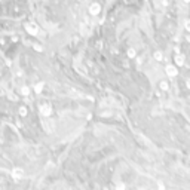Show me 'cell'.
I'll list each match as a JSON object with an SVG mask.
<instances>
[{
  "label": "cell",
  "mask_w": 190,
  "mask_h": 190,
  "mask_svg": "<svg viewBox=\"0 0 190 190\" xmlns=\"http://www.w3.org/2000/svg\"><path fill=\"white\" fill-rule=\"evenodd\" d=\"M27 113H28V110H27V107H24V106H21V107H19V116H22V117H25V116H27Z\"/></svg>",
  "instance_id": "9c48e42d"
},
{
  "label": "cell",
  "mask_w": 190,
  "mask_h": 190,
  "mask_svg": "<svg viewBox=\"0 0 190 190\" xmlns=\"http://www.w3.org/2000/svg\"><path fill=\"white\" fill-rule=\"evenodd\" d=\"M39 110H40V114H42L43 117H49V116L52 114V107H51L49 104H42Z\"/></svg>",
  "instance_id": "6da1fadb"
},
{
  "label": "cell",
  "mask_w": 190,
  "mask_h": 190,
  "mask_svg": "<svg viewBox=\"0 0 190 190\" xmlns=\"http://www.w3.org/2000/svg\"><path fill=\"white\" fill-rule=\"evenodd\" d=\"M24 175H25V172H24V169H22V168H13V169H12V178H15L16 181L22 180V178H24Z\"/></svg>",
  "instance_id": "7a4b0ae2"
},
{
  "label": "cell",
  "mask_w": 190,
  "mask_h": 190,
  "mask_svg": "<svg viewBox=\"0 0 190 190\" xmlns=\"http://www.w3.org/2000/svg\"><path fill=\"white\" fill-rule=\"evenodd\" d=\"M186 86H187V88H189V89H190V79H189V80H187V82H186Z\"/></svg>",
  "instance_id": "9a60e30c"
},
{
  "label": "cell",
  "mask_w": 190,
  "mask_h": 190,
  "mask_svg": "<svg viewBox=\"0 0 190 190\" xmlns=\"http://www.w3.org/2000/svg\"><path fill=\"white\" fill-rule=\"evenodd\" d=\"M155 58H156L158 61H162V58H163V55H162V52H155Z\"/></svg>",
  "instance_id": "8fae6325"
},
{
  "label": "cell",
  "mask_w": 190,
  "mask_h": 190,
  "mask_svg": "<svg viewBox=\"0 0 190 190\" xmlns=\"http://www.w3.org/2000/svg\"><path fill=\"white\" fill-rule=\"evenodd\" d=\"M100 10H101V7H100V4H98V3H92V4H91V7H89V12H91L92 15L100 13Z\"/></svg>",
  "instance_id": "5b68a950"
},
{
  "label": "cell",
  "mask_w": 190,
  "mask_h": 190,
  "mask_svg": "<svg viewBox=\"0 0 190 190\" xmlns=\"http://www.w3.org/2000/svg\"><path fill=\"white\" fill-rule=\"evenodd\" d=\"M166 74L169 76V77H175L177 74H178V70H177V67H174V65H166Z\"/></svg>",
  "instance_id": "277c9868"
},
{
  "label": "cell",
  "mask_w": 190,
  "mask_h": 190,
  "mask_svg": "<svg viewBox=\"0 0 190 190\" xmlns=\"http://www.w3.org/2000/svg\"><path fill=\"white\" fill-rule=\"evenodd\" d=\"M186 27H187V30L190 31V22H187V25H186Z\"/></svg>",
  "instance_id": "2e32d148"
},
{
  "label": "cell",
  "mask_w": 190,
  "mask_h": 190,
  "mask_svg": "<svg viewBox=\"0 0 190 190\" xmlns=\"http://www.w3.org/2000/svg\"><path fill=\"white\" fill-rule=\"evenodd\" d=\"M159 86H161V89H162V91H168V89H169V83H168L166 80H162Z\"/></svg>",
  "instance_id": "ba28073f"
},
{
  "label": "cell",
  "mask_w": 190,
  "mask_h": 190,
  "mask_svg": "<svg viewBox=\"0 0 190 190\" xmlns=\"http://www.w3.org/2000/svg\"><path fill=\"white\" fill-rule=\"evenodd\" d=\"M25 30H27L30 34H33V36H36V34L39 33V27H37L36 24H27V25H25Z\"/></svg>",
  "instance_id": "3957f363"
},
{
  "label": "cell",
  "mask_w": 190,
  "mask_h": 190,
  "mask_svg": "<svg viewBox=\"0 0 190 190\" xmlns=\"http://www.w3.org/2000/svg\"><path fill=\"white\" fill-rule=\"evenodd\" d=\"M43 86H45V83H43V82H40V83L34 85V92H36V94H40V92L43 91Z\"/></svg>",
  "instance_id": "8992f818"
},
{
  "label": "cell",
  "mask_w": 190,
  "mask_h": 190,
  "mask_svg": "<svg viewBox=\"0 0 190 190\" xmlns=\"http://www.w3.org/2000/svg\"><path fill=\"white\" fill-rule=\"evenodd\" d=\"M128 56H129V58H134V56H135V51H134V49H129V51H128Z\"/></svg>",
  "instance_id": "4fadbf2b"
},
{
  "label": "cell",
  "mask_w": 190,
  "mask_h": 190,
  "mask_svg": "<svg viewBox=\"0 0 190 190\" xmlns=\"http://www.w3.org/2000/svg\"><path fill=\"white\" fill-rule=\"evenodd\" d=\"M175 64L177 65H183L184 64V56L183 55H177L175 56Z\"/></svg>",
  "instance_id": "52a82bcc"
},
{
  "label": "cell",
  "mask_w": 190,
  "mask_h": 190,
  "mask_svg": "<svg viewBox=\"0 0 190 190\" xmlns=\"http://www.w3.org/2000/svg\"><path fill=\"white\" fill-rule=\"evenodd\" d=\"M158 189L159 190H166V187H165V184H163L162 181H158Z\"/></svg>",
  "instance_id": "7c38bea8"
},
{
  "label": "cell",
  "mask_w": 190,
  "mask_h": 190,
  "mask_svg": "<svg viewBox=\"0 0 190 190\" xmlns=\"http://www.w3.org/2000/svg\"><path fill=\"white\" fill-rule=\"evenodd\" d=\"M116 190H125V184H123V183H119V184L116 186Z\"/></svg>",
  "instance_id": "5bb4252c"
},
{
  "label": "cell",
  "mask_w": 190,
  "mask_h": 190,
  "mask_svg": "<svg viewBox=\"0 0 190 190\" xmlns=\"http://www.w3.org/2000/svg\"><path fill=\"white\" fill-rule=\"evenodd\" d=\"M21 94H22L24 97H27V95L30 94V88H28V86H22V88H21Z\"/></svg>",
  "instance_id": "30bf717a"
}]
</instances>
